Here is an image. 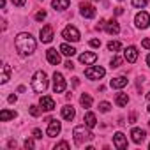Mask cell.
I'll use <instances>...</instances> for the list:
<instances>
[{"instance_id": "6da1fadb", "label": "cell", "mask_w": 150, "mask_h": 150, "mask_svg": "<svg viewBox=\"0 0 150 150\" xmlns=\"http://www.w3.org/2000/svg\"><path fill=\"white\" fill-rule=\"evenodd\" d=\"M16 48L21 55H30V53L35 51V41L30 34L21 32V34L16 35Z\"/></svg>"}, {"instance_id": "7a4b0ae2", "label": "cell", "mask_w": 150, "mask_h": 150, "mask_svg": "<svg viewBox=\"0 0 150 150\" xmlns=\"http://www.w3.org/2000/svg\"><path fill=\"white\" fill-rule=\"evenodd\" d=\"M32 88L37 94H42L48 88V76L44 71H37L34 76H32Z\"/></svg>"}, {"instance_id": "3957f363", "label": "cell", "mask_w": 150, "mask_h": 150, "mask_svg": "<svg viewBox=\"0 0 150 150\" xmlns=\"http://www.w3.org/2000/svg\"><path fill=\"white\" fill-rule=\"evenodd\" d=\"M72 136H74V141H76V145H83L90 139H94V134L88 131V125H78V127H74L72 131Z\"/></svg>"}, {"instance_id": "277c9868", "label": "cell", "mask_w": 150, "mask_h": 150, "mask_svg": "<svg viewBox=\"0 0 150 150\" xmlns=\"http://www.w3.org/2000/svg\"><path fill=\"white\" fill-rule=\"evenodd\" d=\"M62 37H64L65 41L78 42V41H80V32H78V28H76V27H72V25H67V27L64 28V32H62Z\"/></svg>"}, {"instance_id": "5b68a950", "label": "cell", "mask_w": 150, "mask_h": 150, "mask_svg": "<svg viewBox=\"0 0 150 150\" xmlns=\"http://www.w3.org/2000/svg\"><path fill=\"white\" fill-rule=\"evenodd\" d=\"M104 74H106V71H104L101 65H94V67L85 69V76H87L88 80H101Z\"/></svg>"}, {"instance_id": "8992f818", "label": "cell", "mask_w": 150, "mask_h": 150, "mask_svg": "<svg viewBox=\"0 0 150 150\" xmlns=\"http://www.w3.org/2000/svg\"><path fill=\"white\" fill-rule=\"evenodd\" d=\"M53 90H55V94H62L65 90V80L60 72L53 74Z\"/></svg>"}, {"instance_id": "52a82bcc", "label": "cell", "mask_w": 150, "mask_h": 150, "mask_svg": "<svg viewBox=\"0 0 150 150\" xmlns=\"http://www.w3.org/2000/svg\"><path fill=\"white\" fill-rule=\"evenodd\" d=\"M80 13H81L83 18H94V16H96V9H94V6L88 4V2L80 4Z\"/></svg>"}, {"instance_id": "ba28073f", "label": "cell", "mask_w": 150, "mask_h": 150, "mask_svg": "<svg viewBox=\"0 0 150 150\" xmlns=\"http://www.w3.org/2000/svg\"><path fill=\"white\" fill-rule=\"evenodd\" d=\"M134 21H136V27H138V28H146V27H148L150 18H148V14H146L145 11H141V13H138V14H136Z\"/></svg>"}, {"instance_id": "9c48e42d", "label": "cell", "mask_w": 150, "mask_h": 150, "mask_svg": "<svg viewBox=\"0 0 150 150\" xmlns=\"http://www.w3.org/2000/svg\"><path fill=\"white\" fill-rule=\"evenodd\" d=\"M39 35H41V37H39L41 42H51V41H53V28H51L50 25H46V27L41 28Z\"/></svg>"}, {"instance_id": "30bf717a", "label": "cell", "mask_w": 150, "mask_h": 150, "mask_svg": "<svg viewBox=\"0 0 150 150\" xmlns=\"http://www.w3.org/2000/svg\"><path fill=\"white\" fill-rule=\"evenodd\" d=\"M60 129H62V125H60L58 120H50V125H48V129H46V134H48L50 138H55V136L60 132Z\"/></svg>"}, {"instance_id": "8fae6325", "label": "cell", "mask_w": 150, "mask_h": 150, "mask_svg": "<svg viewBox=\"0 0 150 150\" xmlns=\"http://www.w3.org/2000/svg\"><path fill=\"white\" fill-rule=\"evenodd\" d=\"M39 104H41V108H42L44 111L55 110V101H53V97H50V96H42L41 101H39Z\"/></svg>"}, {"instance_id": "7c38bea8", "label": "cell", "mask_w": 150, "mask_h": 150, "mask_svg": "<svg viewBox=\"0 0 150 150\" xmlns=\"http://www.w3.org/2000/svg\"><path fill=\"white\" fill-rule=\"evenodd\" d=\"M113 145H115L118 150H125V148H127V139H125V136H124L122 132H117V134L113 136Z\"/></svg>"}, {"instance_id": "4fadbf2b", "label": "cell", "mask_w": 150, "mask_h": 150, "mask_svg": "<svg viewBox=\"0 0 150 150\" xmlns=\"http://www.w3.org/2000/svg\"><path fill=\"white\" fill-rule=\"evenodd\" d=\"M46 58H48V62H50L51 65H58V64H60V55H58V51H57L55 48H50V50L46 51Z\"/></svg>"}, {"instance_id": "5bb4252c", "label": "cell", "mask_w": 150, "mask_h": 150, "mask_svg": "<svg viewBox=\"0 0 150 150\" xmlns=\"http://www.w3.org/2000/svg\"><path fill=\"white\" fill-rule=\"evenodd\" d=\"M104 30H106L110 35H115V34H118V32H120V25H118V21H117V20H110V21H106Z\"/></svg>"}, {"instance_id": "9a60e30c", "label": "cell", "mask_w": 150, "mask_h": 150, "mask_svg": "<svg viewBox=\"0 0 150 150\" xmlns=\"http://www.w3.org/2000/svg\"><path fill=\"white\" fill-rule=\"evenodd\" d=\"M124 57H125V60H127L129 64H134V62L138 60V50H136L134 46H129V48H125Z\"/></svg>"}, {"instance_id": "2e32d148", "label": "cell", "mask_w": 150, "mask_h": 150, "mask_svg": "<svg viewBox=\"0 0 150 150\" xmlns=\"http://www.w3.org/2000/svg\"><path fill=\"white\" fill-rule=\"evenodd\" d=\"M131 136H132V141L139 145V143H143V139H145L146 132H145L143 129H138V127H134V129L131 131Z\"/></svg>"}, {"instance_id": "e0dca14e", "label": "cell", "mask_w": 150, "mask_h": 150, "mask_svg": "<svg viewBox=\"0 0 150 150\" xmlns=\"http://www.w3.org/2000/svg\"><path fill=\"white\" fill-rule=\"evenodd\" d=\"M96 60H97V55H96V53H87V51H85V53H81V55H80V62H81V64H85V65L94 64Z\"/></svg>"}, {"instance_id": "ac0fdd59", "label": "cell", "mask_w": 150, "mask_h": 150, "mask_svg": "<svg viewBox=\"0 0 150 150\" xmlns=\"http://www.w3.org/2000/svg\"><path fill=\"white\" fill-rule=\"evenodd\" d=\"M110 85H111V88H124L127 85V78L125 76H117L110 81Z\"/></svg>"}, {"instance_id": "d6986e66", "label": "cell", "mask_w": 150, "mask_h": 150, "mask_svg": "<svg viewBox=\"0 0 150 150\" xmlns=\"http://www.w3.org/2000/svg\"><path fill=\"white\" fill-rule=\"evenodd\" d=\"M74 117H76V111H74L72 106H64V108H62V118H65V120L71 122Z\"/></svg>"}, {"instance_id": "ffe728a7", "label": "cell", "mask_w": 150, "mask_h": 150, "mask_svg": "<svg viewBox=\"0 0 150 150\" xmlns=\"http://www.w3.org/2000/svg\"><path fill=\"white\" fill-rule=\"evenodd\" d=\"M83 120H85V125H88V127H96V124H97V118L92 111H87Z\"/></svg>"}, {"instance_id": "44dd1931", "label": "cell", "mask_w": 150, "mask_h": 150, "mask_svg": "<svg viewBox=\"0 0 150 150\" xmlns=\"http://www.w3.org/2000/svg\"><path fill=\"white\" fill-rule=\"evenodd\" d=\"M51 4H53V7H55L57 11H64V9H67V7H69V4H71V2H69V0H53Z\"/></svg>"}, {"instance_id": "7402d4cb", "label": "cell", "mask_w": 150, "mask_h": 150, "mask_svg": "<svg viewBox=\"0 0 150 150\" xmlns=\"http://www.w3.org/2000/svg\"><path fill=\"white\" fill-rule=\"evenodd\" d=\"M9 76H11V65L4 64V65H2V78H0V81H2V83H7V81H9Z\"/></svg>"}, {"instance_id": "603a6c76", "label": "cell", "mask_w": 150, "mask_h": 150, "mask_svg": "<svg viewBox=\"0 0 150 150\" xmlns=\"http://www.w3.org/2000/svg\"><path fill=\"white\" fill-rule=\"evenodd\" d=\"M14 117H16V111H9V110H2V111H0V120H2V122H7V120H11Z\"/></svg>"}, {"instance_id": "cb8c5ba5", "label": "cell", "mask_w": 150, "mask_h": 150, "mask_svg": "<svg viewBox=\"0 0 150 150\" xmlns=\"http://www.w3.org/2000/svg\"><path fill=\"white\" fill-rule=\"evenodd\" d=\"M60 51H62L65 57H72V55H76V50H74L72 46H69V44H60Z\"/></svg>"}, {"instance_id": "d4e9b609", "label": "cell", "mask_w": 150, "mask_h": 150, "mask_svg": "<svg viewBox=\"0 0 150 150\" xmlns=\"http://www.w3.org/2000/svg\"><path fill=\"white\" fill-rule=\"evenodd\" d=\"M115 103L118 104V106H125L127 103H129V96L127 94H117V97H115Z\"/></svg>"}, {"instance_id": "484cf974", "label": "cell", "mask_w": 150, "mask_h": 150, "mask_svg": "<svg viewBox=\"0 0 150 150\" xmlns=\"http://www.w3.org/2000/svg\"><path fill=\"white\" fill-rule=\"evenodd\" d=\"M80 103H81L83 108H90V106H92V97H90L88 94H83V96L80 97Z\"/></svg>"}, {"instance_id": "4316f807", "label": "cell", "mask_w": 150, "mask_h": 150, "mask_svg": "<svg viewBox=\"0 0 150 150\" xmlns=\"http://www.w3.org/2000/svg\"><path fill=\"white\" fill-rule=\"evenodd\" d=\"M120 48H122V44H120L118 41H110V42H108V50H110V51H118Z\"/></svg>"}, {"instance_id": "83f0119b", "label": "cell", "mask_w": 150, "mask_h": 150, "mask_svg": "<svg viewBox=\"0 0 150 150\" xmlns=\"http://www.w3.org/2000/svg\"><path fill=\"white\" fill-rule=\"evenodd\" d=\"M110 103H106V101H103V103H99V111H103V113H108L110 111Z\"/></svg>"}, {"instance_id": "f1b7e54d", "label": "cell", "mask_w": 150, "mask_h": 150, "mask_svg": "<svg viewBox=\"0 0 150 150\" xmlns=\"http://www.w3.org/2000/svg\"><path fill=\"white\" fill-rule=\"evenodd\" d=\"M148 4V0H132V6L134 7H145Z\"/></svg>"}, {"instance_id": "f546056e", "label": "cell", "mask_w": 150, "mask_h": 150, "mask_svg": "<svg viewBox=\"0 0 150 150\" xmlns=\"http://www.w3.org/2000/svg\"><path fill=\"white\" fill-rule=\"evenodd\" d=\"M110 64H111V67H120V64H122V58H120V57H113Z\"/></svg>"}, {"instance_id": "4dcf8cb0", "label": "cell", "mask_w": 150, "mask_h": 150, "mask_svg": "<svg viewBox=\"0 0 150 150\" xmlns=\"http://www.w3.org/2000/svg\"><path fill=\"white\" fill-rule=\"evenodd\" d=\"M58 148H65V150H69L71 146H69V143H67V141H60V143H57V145H55V150H58Z\"/></svg>"}, {"instance_id": "1f68e13d", "label": "cell", "mask_w": 150, "mask_h": 150, "mask_svg": "<svg viewBox=\"0 0 150 150\" xmlns=\"http://www.w3.org/2000/svg\"><path fill=\"white\" fill-rule=\"evenodd\" d=\"M44 18H46V11H39V13L35 14V20H37V21H42Z\"/></svg>"}, {"instance_id": "d6a6232c", "label": "cell", "mask_w": 150, "mask_h": 150, "mask_svg": "<svg viewBox=\"0 0 150 150\" xmlns=\"http://www.w3.org/2000/svg\"><path fill=\"white\" fill-rule=\"evenodd\" d=\"M28 111H30V115H32V117H39V110H37V106H30V108H28Z\"/></svg>"}, {"instance_id": "836d02e7", "label": "cell", "mask_w": 150, "mask_h": 150, "mask_svg": "<svg viewBox=\"0 0 150 150\" xmlns=\"http://www.w3.org/2000/svg\"><path fill=\"white\" fill-rule=\"evenodd\" d=\"M11 2H13L16 7H23V6L27 4V0H11Z\"/></svg>"}, {"instance_id": "e575fe53", "label": "cell", "mask_w": 150, "mask_h": 150, "mask_svg": "<svg viewBox=\"0 0 150 150\" xmlns=\"http://www.w3.org/2000/svg\"><path fill=\"white\" fill-rule=\"evenodd\" d=\"M90 46H92V48H101V41H99V39H92V41H90Z\"/></svg>"}, {"instance_id": "d590c367", "label": "cell", "mask_w": 150, "mask_h": 150, "mask_svg": "<svg viewBox=\"0 0 150 150\" xmlns=\"http://www.w3.org/2000/svg\"><path fill=\"white\" fill-rule=\"evenodd\" d=\"M32 134H34V138H37V139H41V138H42V131H41V129H34V132H32Z\"/></svg>"}, {"instance_id": "8d00e7d4", "label": "cell", "mask_w": 150, "mask_h": 150, "mask_svg": "<svg viewBox=\"0 0 150 150\" xmlns=\"http://www.w3.org/2000/svg\"><path fill=\"white\" fill-rule=\"evenodd\" d=\"M34 146H35V145H34V139H30V138L25 139V148H34Z\"/></svg>"}, {"instance_id": "74e56055", "label": "cell", "mask_w": 150, "mask_h": 150, "mask_svg": "<svg viewBox=\"0 0 150 150\" xmlns=\"http://www.w3.org/2000/svg\"><path fill=\"white\" fill-rule=\"evenodd\" d=\"M141 46H143V48H146V50H150V37L143 39V41H141Z\"/></svg>"}, {"instance_id": "f35d334b", "label": "cell", "mask_w": 150, "mask_h": 150, "mask_svg": "<svg viewBox=\"0 0 150 150\" xmlns=\"http://www.w3.org/2000/svg\"><path fill=\"white\" fill-rule=\"evenodd\" d=\"M65 67H67V69H71V71H72V69H74V64H72V62H71V60H67V62H65Z\"/></svg>"}, {"instance_id": "ab89813d", "label": "cell", "mask_w": 150, "mask_h": 150, "mask_svg": "<svg viewBox=\"0 0 150 150\" xmlns=\"http://www.w3.org/2000/svg\"><path fill=\"white\" fill-rule=\"evenodd\" d=\"M134 120H136V113H131V117H129V122H131V124H134Z\"/></svg>"}, {"instance_id": "60d3db41", "label": "cell", "mask_w": 150, "mask_h": 150, "mask_svg": "<svg viewBox=\"0 0 150 150\" xmlns=\"http://www.w3.org/2000/svg\"><path fill=\"white\" fill-rule=\"evenodd\" d=\"M122 13H124V9H122V7H117V9H115V14H122Z\"/></svg>"}, {"instance_id": "b9f144b4", "label": "cell", "mask_w": 150, "mask_h": 150, "mask_svg": "<svg viewBox=\"0 0 150 150\" xmlns=\"http://www.w3.org/2000/svg\"><path fill=\"white\" fill-rule=\"evenodd\" d=\"M7 101H9V103H16V96H9Z\"/></svg>"}, {"instance_id": "7bdbcfd3", "label": "cell", "mask_w": 150, "mask_h": 150, "mask_svg": "<svg viewBox=\"0 0 150 150\" xmlns=\"http://www.w3.org/2000/svg\"><path fill=\"white\" fill-rule=\"evenodd\" d=\"M146 64H148V67H150V55L146 57Z\"/></svg>"}, {"instance_id": "ee69618b", "label": "cell", "mask_w": 150, "mask_h": 150, "mask_svg": "<svg viewBox=\"0 0 150 150\" xmlns=\"http://www.w3.org/2000/svg\"><path fill=\"white\" fill-rule=\"evenodd\" d=\"M146 99H150V92H148V94H146Z\"/></svg>"}, {"instance_id": "f6af8a7d", "label": "cell", "mask_w": 150, "mask_h": 150, "mask_svg": "<svg viewBox=\"0 0 150 150\" xmlns=\"http://www.w3.org/2000/svg\"><path fill=\"white\" fill-rule=\"evenodd\" d=\"M148 111H150V104H148Z\"/></svg>"}, {"instance_id": "bcb514c9", "label": "cell", "mask_w": 150, "mask_h": 150, "mask_svg": "<svg viewBox=\"0 0 150 150\" xmlns=\"http://www.w3.org/2000/svg\"><path fill=\"white\" fill-rule=\"evenodd\" d=\"M148 125H150V122H148Z\"/></svg>"}]
</instances>
